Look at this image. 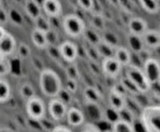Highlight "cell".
I'll return each mask as SVG.
<instances>
[{
    "mask_svg": "<svg viewBox=\"0 0 160 132\" xmlns=\"http://www.w3.org/2000/svg\"><path fill=\"white\" fill-rule=\"evenodd\" d=\"M38 84L42 94L50 99L57 98L62 92V80L52 69L46 68L40 71Z\"/></svg>",
    "mask_w": 160,
    "mask_h": 132,
    "instance_id": "cell-1",
    "label": "cell"
},
{
    "mask_svg": "<svg viewBox=\"0 0 160 132\" xmlns=\"http://www.w3.org/2000/svg\"><path fill=\"white\" fill-rule=\"evenodd\" d=\"M140 122L145 132H160V105H149L142 109Z\"/></svg>",
    "mask_w": 160,
    "mask_h": 132,
    "instance_id": "cell-2",
    "label": "cell"
},
{
    "mask_svg": "<svg viewBox=\"0 0 160 132\" xmlns=\"http://www.w3.org/2000/svg\"><path fill=\"white\" fill-rule=\"evenodd\" d=\"M125 76L136 87L140 94H146L150 91L152 85L146 79L142 68L131 64L130 66L126 68Z\"/></svg>",
    "mask_w": 160,
    "mask_h": 132,
    "instance_id": "cell-3",
    "label": "cell"
},
{
    "mask_svg": "<svg viewBox=\"0 0 160 132\" xmlns=\"http://www.w3.org/2000/svg\"><path fill=\"white\" fill-rule=\"evenodd\" d=\"M64 32L70 38H76L82 36L86 30L84 21L77 14H67L62 21Z\"/></svg>",
    "mask_w": 160,
    "mask_h": 132,
    "instance_id": "cell-4",
    "label": "cell"
},
{
    "mask_svg": "<svg viewBox=\"0 0 160 132\" xmlns=\"http://www.w3.org/2000/svg\"><path fill=\"white\" fill-rule=\"evenodd\" d=\"M25 111L27 116L31 120L39 122L45 117L47 107L40 97L35 96L25 101Z\"/></svg>",
    "mask_w": 160,
    "mask_h": 132,
    "instance_id": "cell-5",
    "label": "cell"
},
{
    "mask_svg": "<svg viewBox=\"0 0 160 132\" xmlns=\"http://www.w3.org/2000/svg\"><path fill=\"white\" fill-rule=\"evenodd\" d=\"M142 69L151 85L158 83L160 78V62L158 59L153 57L147 58Z\"/></svg>",
    "mask_w": 160,
    "mask_h": 132,
    "instance_id": "cell-6",
    "label": "cell"
},
{
    "mask_svg": "<svg viewBox=\"0 0 160 132\" xmlns=\"http://www.w3.org/2000/svg\"><path fill=\"white\" fill-rule=\"evenodd\" d=\"M48 112L52 120L56 122L63 121L68 113V107L62 99H51L48 103Z\"/></svg>",
    "mask_w": 160,
    "mask_h": 132,
    "instance_id": "cell-7",
    "label": "cell"
},
{
    "mask_svg": "<svg viewBox=\"0 0 160 132\" xmlns=\"http://www.w3.org/2000/svg\"><path fill=\"white\" fill-rule=\"evenodd\" d=\"M58 52L61 57L68 63H72L76 61L79 56V49L77 44L70 40L63 41L58 46Z\"/></svg>",
    "mask_w": 160,
    "mask_h": 132,
    "instance_id": "cell-8",
    "label": "cell"
},
{
    "mask_svg": "<svg viewBox=\"0 0 160 132\" xmlns=\"http://www.w3.org/2000/svg\"><path fill=\"white\" fill-rule=\"evenodd\" d=\"M122 69V66L114 57L105 58L101 60V70L106 77L115 79L121 74Z\"/></svg>",
    "mask_w": 160,
    "mask_h": 132,
    "instance_id": "cell-9",
    "label": "cell"
},
{
    "mask_svg": "<svg viewBox=\"0 0 160 132\" xmlns=\"http://www.w3.org/2000/svg\"><path fill=\"white\" fill-rule=\"evenodd\" d=\"M41 8L45 16L49 18H58L63 13L62 4L57 0H44L41 2Z\"/></svg>",
    "mask_w": 160,
    "mask_h": 132,
    "instance_id": "cell-10",
    "label": "cell"
},
{
    "mask_svg": "<svg viewBox=\"0 0 160 132\" xmlns=\"http://www.w3.org/2000/svg\"><path fill=\"white\" fill-rule=\"evenodd\" d=\"M129 34L138 37H142L149 29L148 23L141 17H132L129 19L128 23Z\"/></svg>",
    "mask_w": 160,
    "mask_h": 132,
    "instance_id": "cell-11",
    "label": "cell"
},
{
    "mask_svg": "<svg viewBox=\"0 0 160 132\" xmlns=\"http://www.w3.org/2000/svg\"><path fill=\"white\" fill-rule=\"evenodd\" d=\"M17 51V41L15 38L10 34L7 33V35L0 40V54L9 57Z\"/></svg>",
    "mask_w": 160,
    "mask_h": 132,
    "instance_id": "cell-12",
    "label": "cell"
},
{
    "mask_svg": "<svg viewBox=\"0 0 160 132\" xmlns=\"http://www.w3.org/2000/svg\"><path fill=\"white\" fill-rule=\"evenodd\" d=\"M66 119L68 121V124L70 127L77 128V127H81L84 124L85 116H84V114L82 113V111L80 110L79 108L70 107L69 109H68Z\"/></svg>",
    "mask_w": 160,
    "mask_h": 132,
    "instance_id": "cell-13",
    "label": "cell"
},
{
    "mask_svg": "<svg viewBox=\"0 0 160 132\" xmlns=\"http://www.w3.org/2000/svg\"><path fill=\"white\" fill-rule=\"evenodd\" d=\"M144 46L150 49L160 48V30L148 29L146 33L142 37Z\"/></svg>",
    "mask_w": 160,
    "mask_h": 132,
    "instance_id": "cell-14",
    "label": "cell"
},
{
    "mask_svg": "<svg viewBox=\"0 0 160 132\" xmlns=\"http://www.w3.org/2000/svg\"><path fill=\"white\" fill-rule=\"evenodd\" d=\"M31 40L38 49H45L49 45L48 33L35 27L31 32Z\"/></svg>",
    "mask_w": 160,
    "mask_h": 132,
    "instance_id": "cell-15",
    "label": "cell"
},
{
    "mask_svg": "<svg viewBox=\"0 0 160 132\" xmlns=\"http://www.w3.org/2000/svg\"><path fill=\"white\" fill-rule=\"evenodd\" d=\"M113 57L119 62V64L122 66L123 69L124 68L126 69L131 65L132 54H131V52L127 47H123L121 45L118 46L114 50V56Z\"/></svg>",
    "mask_w": 160,
    "mask_h": 132,
    "instance_id": "cell-16",
    "label": "cell"
},
{
    "mask_svg": "<svg viewBox=\"0 0 160 132\" xmlns=\"http://www.w3.org/2000/svg\"><path fill=\"white\" fill-rule=\"evenodd\" d=\"M108 103H109L110 108L113 109L114 111L118 113L124 110L128 106L127 98L122 97L112 90L109 92V95H108Z\"/></svg>",
    "mask_w": 160,
    "mask_h": 132,
    "instance_id": "cell-17",
    "label": "cell"
},
{
    "mask_svg": "<svg viewBox=\"0 0 160 132\" xmlns=\"http://www.w3.org/2000/svg\"><path fill=\"white\" fill-rule=\"evenodd\" d=\"M24 10L29 18H31L34 22L38 19L42 15V8L41 4L37 1H25L24 3Z\"/></svg>",
    "mask_w": 160,
    "mask_h": 132,
    "instance_id": "cell-18",
    "label": "cell"
},
{
    "mask_svg": "<svg viewBox=\"0 0 160 132\" xmlns=\"http://www.w3.org/2000/svg\"><path fill=\"white\" fill-rule=\"evenodd\" d=\"M128 50L134 53H141L142 52H143L145 46L144 43L142 41V37H138L135 35H131L128 34Z\"/></svg>",
    "mask_w": 160,
    "mask_h": 132,
    "instance_id": "cell-19",
    "label": "cell"
},
{
    "mask_svg": "<svg viewBox=\"0 0 160 132\" xmlns=\"http://www.w3.org/2000/svg\"><path fill=\"white\" fill-rule=\"evenodd\" d=\"M84 98L86 101L92 105H98L101 100V95L98 89L92 86H88L83 91Z\"/></svg>",
    "mask_w": 160,
    "mask_h": 132,
    "instance_id": "cell-20",
    "label": "cell"
},
{
    "mask_svg": "<svg viewBox=\"0 0 160 132\" xmlns=\"http://www.w3.org/2000/svg\"><path fill=\"white\" fill-rule=\"evenodd\" d=\"M11 96V87L9 83L4 78H0V103H6Z\"/></svg>",
    "mask_w": 160,
    "mask_h": 132,
    "instance_id": "cell-21",
    "label": "cell"
},
{
    "mask_svg": "<svg viewBox=\"0 0 160 132\" xmlns=\"http://www.w3.org/2000/svg\"><path fill=\"white\" fill-rule=\"evenodd\" d=\"M101 38H102L103 42H105L106 44H108L109 46H111L113 49H116L118 46H120L119 37L111 31H103Z\"/></svg>",
    "mask_w": 160,
    "mask_h": 132,
    "instance_id": "cell-22",
    "label": "cell"
},
{
    "mask_svg": "<svg viewBox=\"0 0 160 132\" xmlns=\"http://www.w3.org/2000/svg\"><path fill=\"white\" fill-rule=\"evenodd\" d=\"M140 4L142 9L149 14H156L160 9L159 3L155 0H142Z\"/></svg>",
    "mask_w": 160,
    "mask_h": 132,
    "instance_id": "cell-23",
    "label": "cell"
},
{
    "mask_svg": "<svg viewBox=\"0 0 160 132\" xmlns=\"http://www.w3.org/2000/svg\"><path fill=\"white\" fill-rule=\"evenodd\" d=\"M112 132H136L135 125L123 120H119L112 125Z\"/></svg>",
    "mask_w": 160,
    "mask_h": 132,
    "instance_id": "cell-24",
    "label": "cell"
},
{
    "mask_svg": "<svg viewBox=\"0 0 160 132\" xmlns=\"http://www.w3.org/2000/svg\"><path fill=\"white\" fill-rule=\"evenodd\" d=\"M98 53L100 56V58L105 59V58H110V57H113L114 56V50L113 48H112L111 46H109L108 44H106L105 42L101 41L97 47Z\"/></svg>",
    "mask_w": 160,
    "mask_h": 132,
    "instance_id": "cell-25",
    "label": "cell"
},
{
    "mask_svg": "<svg viewBox=\"0 0 160 132\" xmlns=\"http://www.w3.org/2000/svg\"><path fill=\"white\" fill-rule=\"evenodd\" d=\"M12 64L9 57L0 54V78H4L11 72Z\"/></svg>",
    "mask_w": 160,
    "mask_h": 132,
    "instance_id": "cell-26",
    "label": "cell"
},
{
    "mask_svg": "<svg viewBox=\"0 0 160 132\" xmlns=\"http://www.w3.org/2000/svg\"><path fill=\"white\" fill-rule=\"evenodd\" d=\"M20 96L22 99H24L25 101L28 100L29 99L37 96L35 93V88L33 87V85L29 83H23L22 84L21 87H20Z\"/></svg>",
    "mask_w": 160,
    "mask_h": 132,
    "instance_id": "cell-27",
    "label": "cell"
},
{
    "mask_svg": "<svg viewBox=\"0 0 160 132\" xmlns=\"http://www.w3.org/2000/svg\"><path fill=\"white\" fill-rule=\"evenodd\" d=\"M88 41V43L94 47H97L101 41H102V38L101 35H99L96 30H88L86 29L84 34H83Z\"/></svg>",
    "mask_w": 160,
    "mask_h": 132,
    "instance_id": "cell-28",
    "label": "cell"
},
{
    "mask_svg": "<svg viewBox=\"0 0 160 132\" xmlns=\"http://www.w3.org/2000/svg\"><path fill=\"white\" fill-rule=\"evenodd\" d=\"M119 83L123 85V87L125 88V90H126V92L128 94H130L132 96H138V95H140V93L136 89V87L128 81V79L125 75L120 78V82Z\"/></svg>",
    "mask_w": 160,
    "mask_h": 132,
    "instance_id": "cell-29",
    "label": "cell"
},
{
    "mask_svg": "<svg viewBox=\"0 0 160 132\" xmlns=\"http://www.w3.org/2000/svg\"><path fill=\"white\" fill-rule=\"evenodd\" d=\"M35 23H36V28L40 29L42 31H45L47 33L50 32L51 26H50V22L47 19V16L44 17L43 15H41L38 19H37L35 21Z\"/></svg>",
    "mask_w": 160,
    "mask_h": 132,
    "instance_id": "cell-30",
    "label": "cell"
},
{
    "mask_svg": "<svg viewBox=\"0 0 160 132\" xmlns=\"http://www.w3.org/2000/svg\"><path fill=\"white\" fill-rule=\"evenodd\" d=\"M119 115H120V120H123V121H126V122H128L130 124H135V116L133 114V113L131 112L130 109L128 108V106L122 110L121 112H119Z\"/></svg>",
    "mask_w": 160,
    "mask_h": 132,
    "instance_id": "cell-31",
    "label": "cell"
},
{
    "mask_svg": "<svg viewBox=\"0 0 160 132\" xmlns=\"http://www.w3.org/2000/svg\"><path fill=\"white\" fill-rule=\"evenodd\" d=\"M105 117L107 118V120L111 123V125H113L114 123H116L117 121L120 120V115H119V113L114 111L113 109L110 108L108 106V108L106 109L105 111Z\"/></svg>",
    "mask_w": 160,
    "mask_h": 132,
    "instance_id": "cell-32",
    "label": "cell"
},
{
    "mask_svg": "<svg viewBox=\"0 0 160 132\" xmlns=\"http://www.w3.org/2000/svg\"><path fill=\"white\" fill-rule=\"evenodd\" d=\"M77 3L79 7L85 11H92L95 8V1L93 0H79Z\"/></svg>",
    "mask_w": 160,
    "mask_h": 132,
    "instance_id": "cell-33",
    "label": "cell"
},
{
    "mask_svg": "<svg viewBox=\"0 0 160 132\" xmlns=\"http://www.w3.org/2000/svg\"><path fill=\"white\" fill-rule=\"evenodd\" d=\"M16 52L19 53L20 57L23 58V59L27 58L31 53V51H30L29 47L26 44H23V43L20 44V46H17V51Z\"/></svg>",
    "mask_w": 160,
    "mask_h": 132,
    "instance_id": "cell-34",
    "label": "cell"
},
{
    "mask_svg": "<svg viewBox=\"0 0 160 132\" xmlns=\"http://www.w3.org/2000/svg\"><path fill=\"white\" fill-rule=\"evenodd\" d=\"M67 89L70 93H75L78 89V83L75 79L69 78L67 80Z\"/></svg>",
    "mask_w": 160,
    "mask_h": 132,
    "instance_id": "cell-35",
    "label": "cell"
},
{
    "mask_svg": "<svg viewBox=\"0 0 160 132\" xmlns=\"http://www.w3.org/2000/svg\"><path fill=\"white\" fill-rule=\"evenodd\" d=\"M94 26L98 30L105 31V26H104V21L99 15H96L94 17Z\"/></svg>",
    "mask_w": 160,
    "mask_h": 132,
    "instance_id": "cell-36",
    "label": "cell"
},
{
    "mask_svg": "<svg viewBox=\"0 0 160 132\" xmlns=\"http://www.w3.org/2000/svg\"><path fill=\"white\" fill-rule=\"evenodd\" d=\"M81 132H102L101 129L95 124L93 123H88L86 125L83 126L82 129L81 130Z\"/></svg>",
    "mask_w": 160,
    "mask_h": 132,
    "instance_id": "cell-37",
    "label": "cell"
},
{
    "mask_svg": "<svg viewBox=\"0 0 160 132\" xmlns=\"http://www.w3.org/2000/svg\"><path fill=\"white\" fill-rule=\"evenodd\" d=\"M51 132H72V130L67 127V126H64V125H58L56 127H54Z\"/></svg>",
    "mask_w": 160,
    "mask_h": 132,
    "instance_id": "cell-38",
    "label": "cell"
},
{
    "mask_svg": "<svg viewBox=\"0 0 160 132\" xmlns=\"http://www.w3.org/2000/svg\"><path fill=\"white\" fill-rule=\"evenodd\" d=\"M8 16L7 12L0 7V25L6 23L8 22Z\"/></svg>",
    "mask_w": 160,
    "mask_h": 132,
    "instance_id": "cell-39",
    "label": "cell"
},
{
    "mask_svg": "<svg viewBox=\"0 0 160 132\" xmlns=\"http://www.w3.org/2000/svg\"><path fill=\"white\" fill-rule=\"evenodd\" d=\"M7 31H6V29H5V27L3 26V25H0V40L1 39H3V38L7 35Z\"/></svg>",
    "mask_w": 160,
    "mask_h": 132,
    "instance_id": "cell-40",
    "label": "cell"
},
{
    "mask_svg": "<svg viewBox=\"0 0 160 132\" xmlns=\"http://www.w3.org/2000/svg\"><path fill=\"white\" fill-rule=\"evenodd\" d=\"M0 132H14L12 129H8V128H6V127H2L0 128Z\"/></svg>",
    "mask_w": 160,
    "mask_h": 132,
    "instance_id": "cell-41",
    "label": "cell"
},
{
    "mask_svg": "<svg viewBox=\"0 0 160 132\" xmlns=\"http://www.w3.org/2000/svg\"><path fill=\"white\" fill-rule=\"evenodd\" d=\"M158 84L160 86V78H159V81H158Z\"/></svg>",
    "mask_w": 160,
    "mask_h": 132,
    "instance_id": "cell-42",
    "label": "cell"
}]
</instances>
